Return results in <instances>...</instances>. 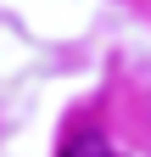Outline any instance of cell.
Wrapping results in <instances>:
<instances>
[{"mask_svg": "<svg viewBox=\"0 0 151 157\" xmlns=\"http://www.w3.org/2000/svg\"><path fill=\"white\" fill-rule=\"evenodd\" d=\"M62 157H118V151H112V140L101 129H79V135L62 140Z\"/></svg>", "mask_w": 151, "mask_h": 157, "instance_id": "6da1fadb", "label": "cell"}]
</instances>
